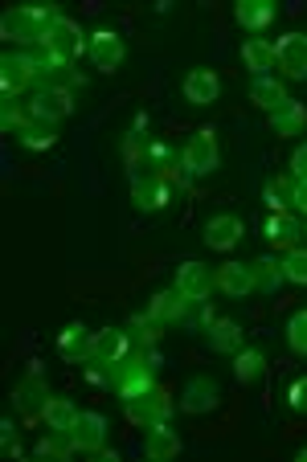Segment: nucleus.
<instances>
[{
  "instance_id": "obj_1",
  "label": "nucleus",
  "mask_w": 307,
  "mask_h": 462,
  "mask_svg": "<svg viewBox=\"0 0 307 462\" xmlns=\"http://www.w3.org/2000/svg\"><path fill=\"white\" fill-rule=\"evenodd\" d=\"M61 13L53 5H25V9H9L0 17V37H9L17 45H42L45 29L58 21Z\"/></svg>"
},
{
  "instance_id": "obj_2",
  "label": "nucleus",
  "mask_w": 307,
  "mask_h": 462,
  "mask_svg": "<svg viewBox=\"0 0 307 462\" xmlns=\"http://www.w3.org/2000/svg\"><path fill=\"white\" fill-rule=\"evenodd\" d=\"M123 413H127V421H135V426H160V421L172 413V397H168V389H160V384H152L148 393H140V397H127L123 402Z\"/></svg>"
},
{
  "instance_id": "obj_3",
  "label": "nucleus",
  "mask_w": 307,
  "mask_h": 462,
  "mask_svg": "<svg viewBox=\"0 0 307 462\" xmlns=\"http://www.w3.org/2000/svg\"><path fill=\"white\" fill-rule=\"evenodd\" d=\"M42 45L53 53V58H61V61H74L79 53H87V37H82V29H79V21H70V17H58L50 29H45V37H42Z\"/></svg>"
},
{
  "instance_id": "obj_4",
  "label": "nucleus",
  "mask_w": 307,
  "mask_h": 462,
  "mask_svg": "<svg viewBox=\"0 0 307 462\" xmlns=\"http://www.w3.org/2000/svg\"><path fill=\"white\" fill-rule=\"evenodd\" d=\"M218 160H221L218 140H213V131L205 127V131H197L193 140L184 143L181 164H184V172H189V176H205V172H213V168H218Z\"/></svg>"
},
{
  "instance_id": "obj_5",
  "label": "nucleus",
  "mask_w": 307,
  "mask_h": 462,
  "mask_svg": "<svg viewBox=\"0 0 307 462\" xmlns=\"http://www.w3.org/2000/svg\"><path fill=\"white\" fill-rule=\"evenodd\" d=\"M37 82V61L33 53H5V61H0V87H5V95L17 98L25 87H33Z\"/></svg>"
},
{
  "instance_id": "obj_6",
  "label": "nucleus",
  "mask_w": 307,
  "mask_h": 462,
  "mask_svg": "<svg viewBox=\"0 0 307 462\" xmlns=\"http://www.w3.org/2000/svg\"><path fill=\"white\" fill-rule=\"evenodd\" d=\"M13 402H17L21 418H29V421L42 418V413H45V405H50V389H45V376L37 373V368L25 376V381L17 384V393H13Z\"/></svg>"
},
{
  "instance_id": "obj_7",
  "label": "nucleus",
  "mask_w": 307,
  "mask_h": 462,
  "mask_svg": "<svg viewBox=\"0 0 307 462\" xmlns=\"http://www.w3.org/2000/svg\"><path fill=\"white\" fill-rule=\"evenodd\" d=\"M58 352L70 360V365H87V360L95 356V332L82 328V323H66L58 332Z\"/></svg>"
},
{
  "instance_id": "obj_8",
  "label": "nucleus",
  "mask_w": 307,
  "mask_h": 462,
  "mask_svg": "<svg viewBox=\"0 0 307 462\" xmlns=\"http://www.w3.org/2000/svg\"><path fill=\"white\" fill-rule=\"evenodd\" d=\"M132 201L140 213H156L172 201V184L164 176H140V180H132Z\"/></svg>"
},
{
  "instance_id": "obj_9",
  "label": "nucleus",
  "mask_w": 307,
  "mask_h": 462,
  "mask_svg": "<svg viewBox=\"0 0 307 462\" xmlns=\"http://www.w3.org/2000/svg\"><path fill=\"white\" fill-rule=\"evenodd\" d=\"M274 61L287 79H307V33H287L274 45Z\"/></svg>"
},
{
  "instance_id": "obj_10",
  "label": "nucleus",
  "mask_w": 307,
  "mask_h": 462,
  "mask_svg": "<svg viewBox=\"0 0 307 462\" xmlns=\"http://www.w3.org/2000/svg\"><path fill=\"white\" fill-rule=\"evenodd\" d=\"M29 106H33V119L61 123L74 111V95H70V87H50V90H37Z\"/></svg>"
},
{
  "instance_id": "obj_11",
  "label": "nucleus",
  "mask_w": 307,
  "mask_h": 462,
  "mask_svg": "<svg viewBox=\"0 0 307 462\" xmlns=\"http://www.w3.org/2000/svg\"><path fill=\"white\" fill-rule=\"evenodd\" d=\"M213 287H218V274H209V266H201V262H184L176 271V291L184 299H209Z\"/></svg>"
},
{
  "instance_id": "obj_12",
  "label": "nucleus",
  "mask_w": 307,
  "mask_h": 462,
  "mask_svg": "<svg viewBox=\"0 0 307 462\" xmlns=\"http://www.w3.org/2000/svg\"><path fill=\"white\" fill-rule=\"evenodd\" d=\"M221 389L218 381H209V376H193V381L181 389V410L184 413H209L213 405H218Z\"/></svg>"
},
{
  "instance_id": "obj_13",
  "label": "nucleus",
  "mask_w": 307,
  "mask_h": 462,
  "mask_svg": "<svg viewBox=\"0 0 307 462\" xmlns=\"http://www.w3.org/2000/svg\"><path fill=\"white\" fill-rule=\"evenodd\" d=\"M70 438H74V446H79L82 454L103 450L107 418H103V413H79V418H74V426H70Z\"/></svg>"
},
{
  "instance_id": "obj_14",
  "label": "nucleus",
  "mask_w": 307,
  "mask_h": 462,
  "mask_svg": "<svg viewBox=\"0 0 307 462\" xmlns=\"http://www.w3.org/2000/svg\"><path fill=\"white\" fill-rule=\"evenodd\" d=\"M90 61H95L98 70H115L123 61V37L115 33V29H98V33H90V45H87Z\"/></svg>"
},
{
  "instance_id": "obj_15",
  "label": "nucleus",
  "mask_w": 307,
  "mask_h": 462,
  "mask_svg": "<svg viewBox=\"0 0 307 462\" xmlns=\"http://www.w3.org/2000/svg\"><path fill=\"white\" fill-rule=\"evenodd\" d=\"M127 348H132V336L123 332V328H107V332H95V356L90 360L119 365V360H127Z\"/></svg>"
},
{
  "instance_id": "obj_16",
  "label": "nucleus",
  "mask_w": 307,
  "mask_h": 462,
  "mask_svg": "<svg viewBox=\"0 0 307 462\" xmlns=\"http://www.w3.org/2000/svg\"><path fill=\"white\" fill-rule=\"evenodd\" d=\"M144 454H148V462H168L181 454V438H176V430H168L164 421L160 426H148V438H144Z\"/></svg>"
},
{
  "instance_id": "obj_17",
  "label": "nucleus",
  "mask_w": 307,
  "mask_h": 462,
  "mask_svg": "<svg viewBox=\"0 0 307 462\" xmlns=\"http://www.w3.org/2000/svg\"><path fill=\"white\" fill-rule=\"evenodd\" d=\"M237 237H242V217H234V213H218V217H209V226H205L209 250H229V245H237Z\"/></svg>"
},
{
  "instance_id": "obj_18",
  "label": "nucleus",
  "mask_w": 307,
  "mask_h": 462,
  "mask_svg": "<svg viewBox=\"0 0 307 462\" xmlns=\"http://www.w3.org/2000/svg\"><path fill=\"white\" fill-rule=\"evenodd\" d=\"M221 95V82H218V74L213 70H189V79H184V98L189 103H197V106H209L213 98Z\"/></svg>"
},
{
  "instance_id": "obj_19",
  "label": "nucleus",
  "mask_w": 307,
  "mask_h": 462,
  "mask_svg": "<svg viewBox=\"0 0 307 462\" xmlns=\"http://www.w3.org/2000/svg\"><path fill=\"white\" fill-rule=\"evenodd\" d=\"M218 287L226 291L229 299H246L250 291H255V271L242 266V262H226V266L218 271Z\"/></svg>"
},
{
  "instance_id": "obj_20",
  "label": "nucleus",
  "mask_w": 307,
  "mask_h": 462,
  "mask_svg": "<svg viewBox=\"0 0 307 462\" xmlns=\"http://www.w3.org/2000/svg\"><path fill=\"white\" fill-rule=\"evenodd\" d=\"M271 127H274V135H299V131L307 127V106L295 103V98H287L283 106L271 111Z\"/></svg>"
},
{
  "instance_id": "obj_21",
  "label": "nucleus",
  "mask_w": 307,
  "mask_h": 462,
  "mask_svg": "<svg viewBox=\"0 0 307 462\" xmlns=\"http://www.w3.org/2000/svg\"><path fill=\"white\" fill-rule=\"evenodd\" d=\"M237 25L242 29H266L274 21V0H237V9H234Z\"/></svg>"
},
{
  "instance_id": "obj_22",
  "label": "nucleus",
  "mask_w": 307,
  "mask_h": 462,
  "mask_svg": "<svg viewBox=\"0 0 307 462\" xmlns=\"http://www.w3.org/2000/svg\"><path fill=\"white\" fill-rule=\"evenodd\" d=\"M263 234H266V242L271 245H283V250H295V242H299V221L291 217V213H271V221L263 226Z\"/></svg>"
},
{
  "instance_id": "obj_23",
  "label": "nucleus",
  "mask_w": 307,
  "mask_h": 462,
  "mask_svg": "<svg viewBox=\"0 0 307 462\" xmlns=\"http://www.w3.org/2000/svg\"><path fill=\"white\" fill-rule=\"evenodd\" d=\"M263 201L271 205V213H291L295 209V176H274V180H266Z\"/></svg>"
},
{
  "instance_id": "obj_24",
  "label": "nucleus",
  "mask_w": 307,
  "mask_h": 462,
  "mask_svg": "<svg viewBox=\"0 0 307 462\" xmlns=\"http://www.w3.org/2000/svg\"><path fill=\"white\" fill-rule=\"evenodd\" d=\"M17 135H21V143H25L29 152H45V148H53V143H58V123L33 119V123H25Z\"/></svg>"
},
{
  "instance_id": "obj_25",
  "label": "nucleus",
  "mask_w": 307,
  "mask_h": 462,
  "mask_svg": "<svg viewBox=\"0 0 307 462\" xmlns=\"http://www.w3.org/2000/svg\"><path fill=\"white\" fill-rule=\"evenodd\" d=\"M184 303L189 299L181 295V291H160V295H152V307H148V315L156 323H181V311H184Z\"/></svg>"
},
{
  "instance_id": "obj_26",
  "label": "nucleus",
  "mask_w": 307,
  "mask_h": 462,
  "mask_svg": "<svg viewBox=\"0 0 307 462\" xmlns=\"http://www.w3.org/2000/svg\"><path fill=\"white\" fill-rule=\"evenodd\" d=\"M263 373H266L263 348H237V352H234V376H237L242 384H255Z\"/></svg>"
},
{
  "instance_id": "obj_27",
  "label": "nucleus",
  "mask_w": 307,
  "mask_h": 462,
  "mask_svg": "<svg viewBox=\"0 0 307 462\" xmlns=\"http://www.w3.org/2000/svg\"><path fill=\"white\" fill-rule=\"evenodd\" d=\"M205 332H209V348L213 352H237L242 348V328H237L234 319H213Z\"/></svg>"
},
{
  "instance_id": "obj_28",
  "label": "nucleus",
  "mask_w": 307,
  "mask_h": 462,
  "mask_svg": "<svg viewBox=\"0 0 307 462\" xmlns=\"http://www.w3.org/2000/svg\"><path fill=\"white\" fill-rule=\"evenodd\" d=\"M250 103H258L263 111H274V106L287 103V90H283L279 79H271V74H266V79H255V82H250Z\"/></svg>"
},
{
  "instance_id": "obj_29",
  "label": "nucleus",
  "mask_w": 307,
  "mask_h": 462,
  "mask_svg": "<svg viewBox=\"0 0 307 462\" xmlns=\"http://www.w3.org/2000/svg\"><path fill=\"white\" fill-rule=\"evenodd\" d=\"M242 61L258 74V79H266V70L274 66V45L263 42V37H250V42L242 45Z\"/></svg>"
},
{
  "instance_id": "obj_30",
  "label": "nucleus",
  "mask_w": 307,
  "mask_h": 462,
  "mask_svg": "<svg viewBox=\"0 0 307 462\" xmlns=\"http://www.w3.org/2000/svg\"><path fill=\"white\" fill-rule=\"evenodd\" d=\"M250 271H255V291H266V295H274V291L283 287V279H287L283 262H274V258H258V262H250Z\"/></svg>"
},
{
  "instance_id": "obj_31",
  "label": "nucleus",
  "mask_w": 307,
  "mask_h": 462,
  "mask_svg": "<svg viewBox=\"0 0 307 462\" xmlns=\"http://www.w3.org/2000/svg\"><path fill=\"white\" fill-rule=\"evenodd\" d=\"M79 450V446H74V438H70V430H50V434L42 438V442H37V454H42V458H70V454Z\"/></svg>"
},
{
  "instance_id": "obj_32",
  "label": "nucleus",
  "mask_w": 307,
  "mask_h": 462,
  "mask_svg": "<svg viewBox=\"0 0 307 462\" xmlns=\"http://www.w3.org/2000/svg\"><path fill=\"white\" fill-rule=\"evenodd\" d=\"M45 426L50 430H70L74 426V418H79V410H74L66 397H50V405H45Z\"/></svg>"
},
{
  "instance_id": "obj_33",
  "label": "nucleus",
  "mask_w": 307,
  "mask_h": 462,
  "mask_svg": "<svg viewBox=\"0 0 307 462\" xmlns=\"http://www.w3.org/2000/svg\"><path fill=\"white\" fill-rule=\"evenodd\" d=\"M181 323L184 328H209L213 323V311H209V299H189L181 311Z\"/></svg>"
},
{
  "instance_id": "obj_34",
  "label": "nucleus",
  "mask_w": 307,
  "mask_h": 462,
  "mask_svg": "<svg viewBox=\"0 0 307 462\" xmlns=\"http://www.w3.org/2000/svg\"><path fill=\"white\" fill-rule=\"evenodd\" d=\"M0 123H5V131H13V127H25V123H33V106H21L17 98H9L5 95V115H0Z\"/></svg>"
},
{
  "instance_id": "obj_35",
  "label": "nucleus",
  "mask_w": 307,
  "mask_h": 462,
  "mask_svg": "<svg viewBox=\"0 0 307 462\" xmlns=\"http://www.w3.org/2000/svg\"><path fill=\"white\" fill-rule=\"evenodd\" d=\"M287 344L299 352V356H307V311H295L287 319Z\"/></svg>"
},
{
  "instance_id": "obj_36",
  "label": "nucleus",
  "mask_w": 307,
  "mask_h": 462,
  "mask_svg": "<svg viewBox=\"0 0 307 462\" xmlns=\"http://www.w3.org/2000/svg\"><path fill=\"white\" fill-rule=\"evenodd\" d=\"M156 328H160V323L152 319V315H148V319H144V315H135V319L127 323V332H135V340H140V348H156V340H160V332H156Z\"/></svg>"
},
{
  "instance_id": "obj_37",
  "label": "nucleus",
  "mask_w": 307,
  "mask_h": 462,
  "mask_svg": "<svg viewBox=\"0 0 307 462\" xmlns=\"http://www.w3.org/2000/svg\"><path fill=\"white\" fill-rule=\"evenodd\" d=\"M283 271H287L291 282H303L307 287V250H291L287 258H283Z\"/></svg>"
},
{
  "instance_id": "obj_38",
  "label": "nucleus",
  "mask_w": 307,
  "mask_h": 462,
  "mask_svg": "<svg viewBox=\"0 0 307 462\" xmlns=\"http://www.w3.org/2000/svg\"><path fill=\"white\" fill-rule=\"evenodd\" d=\"M287 402H291V410H295V413H307V376H299V381L291 384Z\"/></svg>"
},
{
  "instance_id": "obj_39",
  "label": "nucleus",
  "mask_w": 307,
  "mask_h": 462,
  "mask_svg": "<svg viewBox=\"0 0 307 462\" xmlns=\"http://www.w3.org/2000/svg\"><path fill=\"white\" fill-rule=\"evenodd\" d=\"M291 176H295V180H307V143L295 148V156H291Z\"/></svg>"
},
{
  "instance_id": "obj_40",
  "label": "nucleus",
  "mask_w": 307,
  "mask_h": 462,
  "mask_svg": "<svg viewBox=\"0 0 307 462\" xmlns=\"http://www.w3.org/2000/svg\"><path fill=\"white\" fill-rule=\"evenodd\" d=\"M295 209L307 213V180H295Z\"/></svg>"
},
{
  "instance_id": "obj_41",
  "label": "nucleus",
  "mask_w": 307,
  "mask_h": 462,
  "mask_svg": "<svg viewBox=\"0 0 307 462\" xmlns=\"http://www.w3.org/2000/svg\"><path fill=\"white\" fill-rule=\"evenodd\" d=\"M5 454H9V458H17V454H21V442H17V434H13V438H5Z\"/></svg>"
},
{
  "instance_id": "obj_42",
  "label": "nucleus",
  "mask_w": 307,
  "mask_h": 462,
  "mask_svg": "<svg viewBox=\"0 0 307 462\" xmlns=\"http://www.w3.org/2000/svg\"><path fill=\"white\" fill-rule=\"evenodd\" d=\"M299 462H307V450H299Z\"/></svg>"
}]
</instances>
